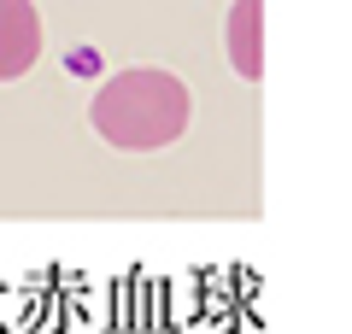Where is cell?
<instances>
[{
	"label": "cell",
	"instance_id": "cell-2",
	"mask_svg": "<svg viewBox=\"0 0 352 334\" xmlns=\"http://www.w3.org/2000/svg\"><path fill=\"white\" fill-rule=\"evenodd\" d=\"M41 59V12L36 0H0V82L24 76Z\"/></svg>",
	"mask_w": 352,
	"mask_h": 334
},
{
	"label": "cell",
	"instance_id": "cell-1",
	"mask_svg": "<svg viewBox=\"0 0 352 334\" xmlns=\"http://www.w3.org/2000/svg\"><path fill=\"white\" fill-rule=\"evenodd\" d=\"M188 111H194V100L182 88V76L159 71V65H135V71H118L94 88L88 124L118 153H159L170 141H182Z\"/></svg>",
	"mask_w": 352,
	"mask_h": 334
},
{
	"label": "cell",
	"instance_id": "cell-3",
	"mask_svg": "<svg viewBox=\"0 0 352 334\" xmlns=\"http://www.w3.org/2000/svg\"><path fill=\"white\" fill-rule=\"evenodd\" d=\"M229 65H235V76L258 82V71H264V0H235L229 6Z\"/></svg>",
	"mask_w": 352,
	"mask_h": 334
}]
</instances>
